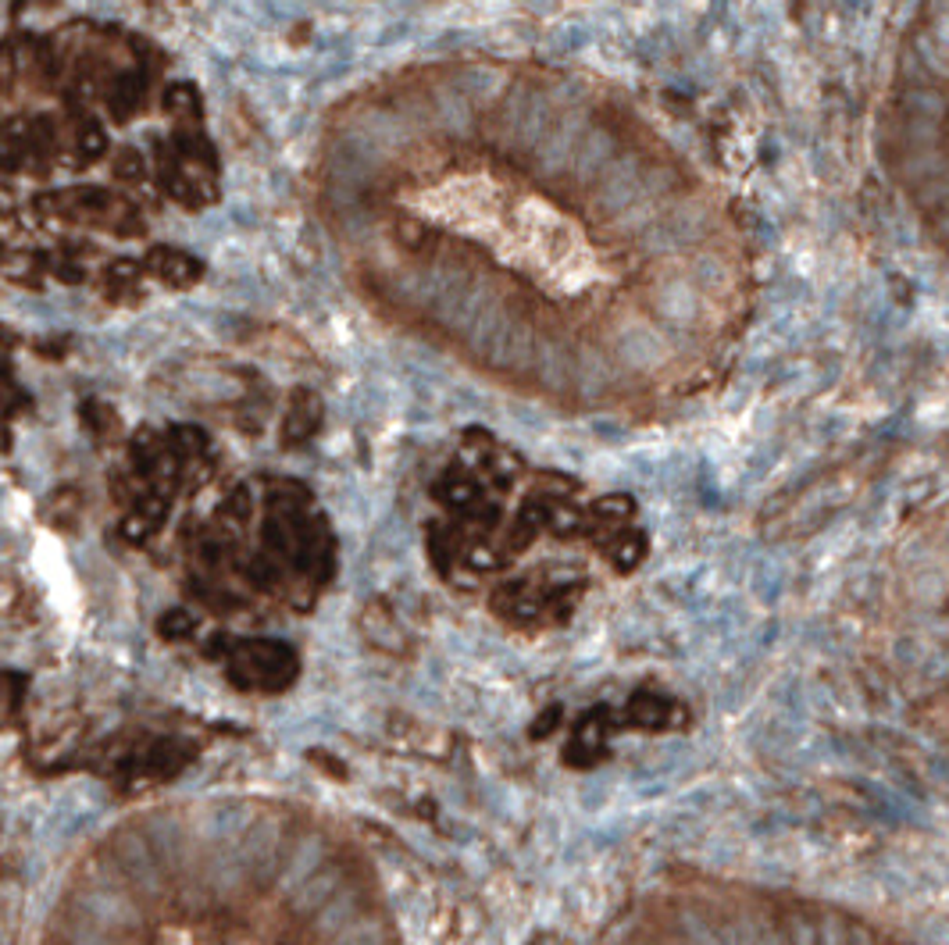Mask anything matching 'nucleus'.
<instances>
[{
  "mask_svg": "<svg viewBox=\"0 0 949 945\" xmlns=\"http://www.w3.org/2000/svg\"><path fill=\"white\" fill-rule=\"evenodd\" d=\"M297 678V656L283 642L250 638L229 653V681L247 692H283Z\"/></svg>",
  "mask_w": 949,
  "mask_h": 945,
  "instance_id": "obj_1",
  "label": "nucleus"
},
{
  "mask_svg": "<svg viewBox=\"0 0 949 945\" xmlns=\"http://www.w3.org/2000/svg\"><path fill=\"white\" fill-rule=\"evenodd\" d=\"M321 425V400L311 389H297L283 414V446H304Z\"/></svg>",
  "mask_w": 949,
  "mask_h": 945,
  "instance_id": "obj_2",
  "label": "nucleus"
},
{
  "mask_svg": "<svg viewBox=\"0 0 949 945\" xmlns=\"http://www.w3.org/2000/svg\"><path fill=\"white\" fill-rule=\"evenodd\" d=\"M147 268L161 279V283H172V286H190V283H197L200 279V261H193L190 254H182V250H154L150 257H147Z\"/></svg>",
  "mask_w": 949,
  "mask_h": 945,
  "instance_id": "obj_3",
  "label": "nucleus"
},
{
  "mask_svg": "<svg viewBox=\"0 0 949 945\" xmlns=\"http://www.w3.org/2000/svg\"><path fill=\"white\" fill-rule=\"evenodd\" d=\"M140 100H143V79L140 75H122L111 86V93H107V104H111V111H114L118 122H125L140 107Z\"/></svg>",
  "mask_w": 949,
  "mask_h": 945,
  "instance_id": "obj_4",
  "label": "nucleus"
},
{
  "mask_svg": "<svg viewBox=\"0 0 949 945\" xmlns=\"http://www.w3.org/2000/svg\"><path fill=\"white\" fill-rule=\"evenodd\" d=\"M172 450L179 453V460H200L208 450V435L193 425H175L172 428Z\"/></svg>",
  "mask_w": 949,
  "mask_h": 945,
  "instance_id": "obj_5",
  "label": "nucleus"
},
{
  "mask_svg": "<svg viewBox=\"0 0 949 945\" xmlns=\"http://www.w3.org/2000/svg\"><path fill=\"white\" fill-rule=\"evenodd\" d=\"M250 514H254V500H250V489H236L225 503H222V525L225 528H233V532H240V528H247V521H250Z\"/></svg>",
  "mask_w": 949,
  "mask_h": 945,
  "instance_id": "obj_6",
  "label": "nucleus"
},
{
  "mask_svg": "<svg viewBox=\"0 0 949 945\" xmlns=\"http://www.w3.org/2000/svg\"><path fill=\"white\" fill-rule=\"evenodd\" d=\"M75 147H79V157H82V161H97V157L107 150V132H104L93 118H86V122L79 125V132H75Z\"/></svg>",
  "mask_w": 949,
  "mask_h": 945,
  "instance_id": "obj_7",
  "label": "nucleus"
},
{
  "mask_svg": "<svg viewBox=\"0 0 949 945\" xmlns=\"http://www.w3.org/2000/svg\"><path fill=\"white\" fill-rule=\"evenodd\" d=\"M165 107L172 111V114H197L200 111V93H197V86H190V82H172L168 89H165Z\"/></svg>",
  "mask_w": 949,
  "mask_h": 945,
  "instance_id": "obj_8",
  "label": "nucleus"
},
{
  "mask_svg": "<svg viewBox=\"0 0 949 945\" xmlns=\"http://www.w3.org/2000/svg\"><path fill=\"white\" fill-rule=\"evenodd\" d=\"M247 578H250V586L272 593V589L279 586V564H275L268 553H261V557H254V561L247 564Z\"/></svg>",
  "mask_w": 949,
  "mask_h": 945,
  "instance_id": "obj_9",
  "label": "nucleus"
},
{
  "mask_svg": "<svg viewBox=\"0 0 949 945\" xmlns=\"http://www.w3.org/2000/svg\"><path fill=\"white\" fill-rule=\"evenodd\" d=\"M157 631H161L165 638H186V635L197 631V618H193L190 611L175 607V611H168V614L157 621Z\"/></svg>",
  "mask_w": 949,
  "mask_h": 945,
  "instance_id": "obj_10",
  "label": "nucleus"
},
{
  "mask_svg": "<svg viewBox=\"0 0 949 945\" xmlns=\"http://www.w3.org/2000/svg\"><path fill=\"white\" fill-rule=\"evenodd\" d=\"M114 175H118L122 182H140V179L147 175V165H143L140 150H118V157H114Z\"/></svg>",
  "mask_w": 949,
  "mask_h": 945,
  "instance_id": "obj_11",
  "label": "nucleus"
},
{
  "mask_svg": "<svg viewBox=\"0 0 949 945\" xmlns=\"http://www.w3.org/2000/svg\"><path fill=\"white\" fill-rule=\"evenodd\" d=\"M82 418H86V428H89L93 435H107V432H114V410L104 407V403H97V400L82 407Z\"/></svg>",
  "mask_w": 949,
  "mask_h": 945,
  "instance_id": "obj_12",
  "label": "nucleus"
},
{
  "mask_svg": "<svg viewBox=\"0 0 949 945\" xmlns=\"http://www.w3.org/2000/svg\"><path fill=\"white\" fill-rule=\"evenodd\" d=\"M18 696H21V678H14V674H0V721L14 713Z\"/></svg>",
  "mask_w": 949,
  "mask_h": 945,
  "instance_id": "obj_13",
  "label": "nucleus"
},
{
  "mask_svg": "<svg viewBox=\"0 0 949 945\" xmlns=\"http://www.w3.org/2000/svg\"><path fill=\"white\" fill-rule=\"evenodd\" d=\"M107 275L118 279V283H132V279L140 275V265H136V261H114V265L107 268Z\"/></svg>",
  "mask_w": 949,
  "mask_h": 945,
  "instance_id": "obj_14",
  "label": "nucleus"
}]
</instances>
